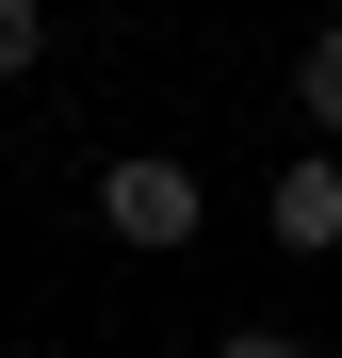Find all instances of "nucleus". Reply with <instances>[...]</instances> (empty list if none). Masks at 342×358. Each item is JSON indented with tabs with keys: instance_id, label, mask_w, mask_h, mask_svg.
I'll return each mask as SVG.
<instances>
[{
	"instance_id": "f257e3e1",
	"label": "nucleus",
	"mask_w": 342,
	"mask_h": 358,
	"mask_svg": "<svg viewBox=\"0 0 342 358\" xmlns=\"http://www.w3.org/2000/svg\"><path fill=\"white\" fill-rule=\"evenodd\" d=\"M98 228H114V245H196V228H212V179L163 163V147H131V163H98Z\"/></svg>"
},
{
	"instance_id": "f03ea898",
	"label": "nucleus",
	"mask_w": 342,
	"mask_h": 358,
	"mask_svg": "<svg viewBox=\"0 0 342 358\" xmlns=\"http://www.w3.org/2000/svg\"><path fill=\"white\" fill-rule=\"evenodd\" d=\"M261 228H277L294 261H326V245H342V163H326V131H310L294 163H277V196H261Z\"/></svg>"
},
{
	"instance_id": "7ed1b4c3",
	"label": "nucleus",
	"mask_w": 342,
	"mask_h": 358,
	"mask_svg": "<svg viewBox=\"0 0 342 358\" xmlns=\"http://www.w3.org/2000/svg\"><path fill=\"white\" fill-rule=\"evenodd\" d=\"M294 114L342 131V33H294Z\"/></svg>"
},
{
	"instance_id": "20e7f679",
	"label": "nucleus",
	"mask_w": 342,
	"mask_h": 358,
	"mask_svg": "<svg viewBox=\"0 0 342 358\" xmlns=\"http://www.w3.org/2000/svg\"><path fill=\"white\" fill-rule=\"evenodd\" d=\"M49 66V0H0V82H33Z\"/></svg>"
},
{
	"instance_id": "39448f33",
	"label": "nucleus",
	"mask_w": 342,
	"mask_h": 358,
	"mask_svg": "<svg viewBox=\"0 0 342 358\" xmlns=\"http://www.w3.org/2000/svg\"><path fill=\"white\" fill-rule=\"evenodd\" d=\"M228 358H310V342H294V326H245V342H228Z\"/></svg>"
}]
</instances>
